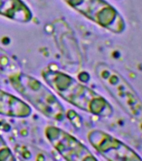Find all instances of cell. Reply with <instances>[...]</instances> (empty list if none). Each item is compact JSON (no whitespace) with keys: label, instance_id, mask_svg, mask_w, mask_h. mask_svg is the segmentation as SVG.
Here are the masks:
<instances>
[{"label":"cell","instance_id":"6da1fadb","mask_svg":"<svg viewBox=\"0 0 142 161\" xmlns=\"http://www.w3.org/2000/svg\"><path fill=\"white\" fill-rule=\"evenodd\" d=\"M42 76L56 94L75 108L101 118L112 116V106L105 98L70 75L60 70L45 69Z\"/></svg>","mask_w":142,"mask_h":161},{"label":"cell","instance_id":"7a4b0ae2","mask_svg":"<svg viewBox=\"0 0 142 161\" xmlns=\"http://www.w3.org/2000/svg\"><path fill=\"white\" fill-rule=\"evenodd\" d=\"M8 78L13 87L43 115L57 122L64 120L65 111L62 104L40 80L20 70Z\"/></svg>","mask_w":142,"mask_h":161},{"label":"cell","instance_id":"3957f363","mask_svg":"<svg viewBox=\"0 0 142 161\" xmlns=\"http://www.w3.org/2000/svg\"><path fill=\"white\" fill-rule=\"evenodd\" d=\"M95 72L123 110L135 120L142 122V101L126 79L105 63H98Z\"/></svg>","mask_w":142,"mask_h":161},{"label":"cell","instance_id":"277c9868","mask_svg":"<svg viewBox=\"0 0 142 161\" xmlns=\"http://www.w3.org/2000/svg\"><path fill=\"white\" fill-rule=\"evenodd\" d=\"M75 9L97 24L100 27L115 34L125 30V22L116 8L105 0H63Z\"/></svg>","mask_w":142,"mask_h":161},{"label":"cell","instance_id":"5b68a950","mask_svg":"<svg viewBox=\"0 0 142 161\" xmlns=\"http://www.w3.org/2000/svg\"><path fill=\"white\" fill-rule=\"evenodd\" d=\"M45 135L55 150L66 160H96L97 158L80 140L55 126L48 125Z\"/></svg>","mask_w":142,"mask_h":161},{"label":"cell","instance_id":"8992f818","mask_svg":"<svg viewBox=\"0 0 142 161\" xmlns=\"http://www.w3.org/2000/svg\"><path fill=\"white\" fill-rule=\"evenodd\" d=\"M87 138L93 148L108 160H142L141 157L132 148L104 131L90 130L87 134Z\"/></svg>","mask_w":142,"mask_h":161},{"label":"cell","instance_id":"52a82bcc","mask_svg":"<svg viewBox=\"0 0 142 161\" xmlns=\"http://www.w3.org/2000/svg\"><path fill=\"white\" fill-rule=\"evenodd\" d=\"M31 113L32 109L27 103L0 89V115L25 118L29 117Z\"/></svg>","mask_w":142,"mask_h":161},{"label":"cell","instance_id":"ba28073f","mask_svg":"<svg viewBox=\"0 0 142 161\" xmlns=\"http://www.w3.org/2000/svg\"><path fill=\"white\" fill-rule=\"evenodd\" d=\"M0 15L19 23H28L33 14L22 0H0Z\"/></svg>","mask_w":142,"mask_h":161},{"label":"cell","instance_id":"9c48e42d","mask_svg":"<svg viewBox=\"0 0 142 161\" xmlns=\"http://www.w3.org/2000/svg\"><path fill=\"white\" fill-rule=\"evenodd\" d=\"M19 71L18 65L3 48L0 47V73L9 75Z\"/></svg>","mask_w":142,"mask_h":161},{"label":"cell","instance_id":"30bf717a","mask_svg":"<svg viewBox=\"0 0 142 161\" xmlns=\"http://www.w3.org/2000/svg\"><path fill=\"white\" fill-rule=\"evenodd\" d=\"M14 159V154L13 153L12 150L8 146L2 136L0 135V160L12 161Z\"/></svg>","mask_w":142,"mask_h":161}]
</instances>
